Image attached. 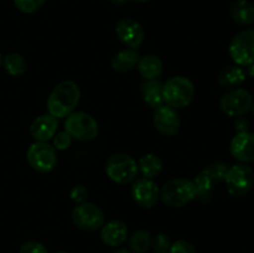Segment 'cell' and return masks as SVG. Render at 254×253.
<instances>
[{"instance_id":"1","label":"cell","mask_w":254,"mask_h":253,"mask_svg":"<svg viewBox=\"0 0 254 253\" xmlns=\"http://www.w3.org/2000/svg\"><path fill=\"white\" fill-rule=\"evenodd\" d=\"M81 91L73 81H62L54 88L47 99V109L55 118H64L69 116L78 104Z\"/></svg>"},{"instance_id":"2","label":"cell","mask_w":254,"mask_h":253,"mask_svg":"<svg viewBox=\"0 0 254 253\" xmlns=\"http://www.w3.org/2000/svg\"><path fill=\"white\" fill-rule=\"evenodd\" d=\"M227 170L228 166L226 164L213 163L203 168L197 174L196 179L193 180L196 189V197L203 205H207L212 201L215 190L222 181H225Z\"/></svg>"},{"instance_id":"3","label":"cell","mask_w":254,"mask_h":253,"mask_svg":"<svg viewBox=\"0 0 254 253\" xmlns=\"http://www.w3.org/2000/svg\"><path fill=\"white\" fill-rule=\"evenodd\" d=\"M164 101L173 108H185L190 106L195 97V87L189 78L175 76L163 84Z\"/></svg>"},{"instance_id":"4","label":"cell","mask_w":254,"mask_h":253,"mask_svg":"<svg viewBox=\"0 0 254 253\" xmlns=\"http://www.w3.org/2000/svg\"><path fill=\"white\" fill-rule=\"evenodd\" d=\"M160 196L164 202L170 207H184L196 198L195 184L189 179H171L163 186Z\"/></svg>"},{"instance_id":"5","label":"cell","mask_w":254,"mask_h":253,"mask_svg":"<svg viewBox=\"0 0 254 253\" xmlns=\"http://www.w3.org/2000/svg\"><path fill=\"white\" fill-rule=\"evenodd\" d=\"M106 173L112 181L119 185L133 183L138 175L136 161L130 155L124 153L113 154L106 164Z\"/></svg>"},{"instance_id":"6","label":"cell","mask_w":254,"mask_h":253,"mask_svg":"<svg viewBox=\"0 0 254 253\" xmlns=\"http://www.w3.org/2000/svg\"><path fill=\"white\" fill-rule=\"evenodd\" d=\"M227 191L233 197H243L252 190L254 185V171L246 164H236L228 168L225 176Z\"/></svg>"},{"instance_id":"7","label":"cell","mask_w":254,"mask_h":253,"mask_svg":"<svg viewBox=\"0 0 254 253\" xmlns=\"http://www.w3.org/2000/svg\"><path fill=\"white\" fill-rule=\"evenodd\" d=\"M64 129L71 138L79 141H91L98 135V123L84 112H72L67 116Z\"/></svg>"},{"instance_id":"8","label":"cell","mask_w":254,"mask_h":253,"mask_svg":"<svg viewBox=\"0 0 254 253\" xmlns=\"http://www.w3.org/2000/svg\"><path fill=\"white\" fill-rule=\"evenodd\" d=\"M72 221L79 230L93 232L104 225V213L94 203L82 202L72 211Z\"/></svg>"},{"instance_id":"9","label":"cell","mask_w":254,"mask_h":253,"mask_svg":"<svg viewBox=\"0 0 254 253\" xmlns=\"http://www.w3.org/2000/svg\"><path fill=\"white\" fill-rule=\"evenodd\" d=\"M26 158L30 166L39 173H50L57 165L56 149L46 141H36L31 144Z\"/></svg>"},{"instance_id":"10","label":"cell","mask_w":254,"mask_h":253,"mask_svg":"<svg viewBox=\"0 0 254 253\" xmlns=\"http://www.w3.org/2000/svg\"><path fill=\"white\" fill-rule=\"evenodd\" d=\"M230 55L238 66L254 64V29L236 35L230 44Z\"/></svg>"},{"instance_id":"11","label":"cell","mask_w":254,"mask_h":253,"mask_svg":"<svg viewBox=\"0 0 254 253\" xmlns=\"http://www.w3.org/2000/svg\"><path fill=\"white\" fill-rule=\"evenodd\" d=\"M221 109L228 117H242L252 109L253 97L243 88H233L223 94L220 101Z\"/></svg>"},{"instance_id":"12","label":"cell","mask_w":254,"mask_h":253,"mask_svg":"<svg viewBox=\"0 0 254 253\" xmlns=\"http://www.w3.org/2000/svg\"><path fill=\"white\" fill-rule=\"evenodd\" d=\"M153 123L156 130L166 136H173L178 134L181 126L180 116H179L178 111L168 104H164L156 109L154 113Z\"/></svg>"},{"instance_id":"13","label":"cell","mask_w":254,"mask_h":253,"mask_svg":"<svg viewBox=\"0 0 254 253\" xmlns=\"http://www.w3.org/2000/svg\"><path fill=\"white\" fill-rule=\"evenodd\" d=\"M116 32L119 40L133 50H138L140 47L145 36L143 26L136 20L130 17L119 20L116 26Z\"/></svg>"},{"instance_id":"14","label":"cell","mask_w":254,"mask_h":253,"mask_svg":"<svg viewBox=\"0 0 254 253\" xmlns=\"http://www.w3.org/2000/svg\"><path fill=\"white\" fill-rule=\"evenodd\" d=\"M131 196L140 207L151 208L158 202L160 191L151 179H138L131 186Z\"/></svg>"},{"instance_id":"15","label":"cell","mask_w":254,"mask_h":253,"mask_svg":"<svg viewBox=\"0 0 254 253\" xmlns=\"http://www.w3.org/2000/svg\"><path fill=\"white\" fill-rule=\"evenodd\" d=\"M231 154L241 163L254 161V134L250 131L237 133L230 145Z\"/></svg>"},{"instance_id":"16","label":"cell","mask_w":254,"mask_h":253,"mask_svg":"<svg viewBox=\"0 0 254 253\" xmlns=\"http://www.w3.org/2000/svg\"><path fill=\"white\" fill-rule=\"evenodd\" d=\"M59 128V122L51 114H42L32 122L30 134L36 141H47L54 138Z\"/></svg>"},{"instance_id":"17","label":"cell","mask_w":254,"mask_h":253,"mask_svg":"<svg viewBox=\"0 0 254 253\" xmlns=\"http://www.w3.org/2000/svg\"><path fill=\"white\" fill-rule=\"evenodd\" d=\"M128 237V228L122 221H111L102 226L101 238L104 245L117 247L124 243Z\"/></svg>"},{"instance_id":"18","label":"cell","mask_w":254,"mask_h":253,"mask_svg":"<svg viewBox=\"0 0 254 253\" xmlns=\"http://www.w3.org/2000/svg\"><path fill=\"white\" fill-rule=\"evenodd\" d=\"M231 20L241 26H248L254 22V5L248 0H236L228 9Z\"/></svg>"},{"instance_id":"19","label":"cell","mask_w":254,"mask_h":253,"mask_svg":"<svg viewBox=\"0 0 254 253\" xmlns=\"http://www.w3.org/2000/svg\"><path fill=\"white\" fill-rule=\"evenodd\" d=\"M246 77H247V73L242 67L238 64H230L221 69L217 81L220 86L233 89L236 87H240L246 81Z\"/></svg>"},{"instance_id":"20","label":"cell","mask_w":254,"mask_h":253,"mask_svg":"<svg viewBox=\"0 0 254 253\" xmlns=\"http://www.w3.org/2000/svg\"><path fill=\"white\" fill-rule=\"evenodd\" d=\"M139 59L140 56L136 50H122L113 55V57L111 59V66L114 71L124 73V72L131 71L138 64Z\"/></svg>"},{"instance_id":"21","label":"cell","mask_w":254,"mask_h":253,"mask_svg":"<svg viewBox=\"0 0 254 253\" xmlns=\"http://www.w3.org/2000/svg\"><path fill=\"white\" fill-rule=\"evenodd\" d=\"M139 73L146 79V81H153V79L159 78L163 73V62L159 57L154 55H145L140 57L138 62Z\"/></svg>"},{"instance_id":"22","label":"cell","mask_w":254,"mask_h":253,"mask_svg":"<svg viewBox=\"0 0 254 253\" xmlns=\"http://www.w3.org/2000/svg\"><path fill=\"white\" fill-rule=\"evenodd\" d=\"M143 99L150 108L158 109L159 107L164 106L163 96V84L156 79L148 81L143 84Z\"/></svg>"},{"instance_id":"23","label":"cell","mask_w":254,"mask_h":253,"mask_svg":"<svg viewBox=\"0 0 254 253\" xmlns=\"http://www.w3.org/2000/svg\"><path fill=\"white\" fill-rule=\"evenodd\" d=\"M138 168L146 179H154L163 170V161L155 154H146L140 158Z\"/></svg>"},{"instance_id":"24","label":"cell","mask_w":254,"mask_h":253,"mask_svg":"<svg viewBox=\"0 0 254 253\" xmlns=\"http://www.w3.org/2000/svg\"><path fill=\"white\" fill-rule=\"evenodd\" d=\"M2 63L7 73L12 77L22 76L27 69L26 60L19 54H10L5 56Z\"/></svg>"},{"instance_id":"25","label":"cell","mask_w":254,"mask_h":253,"mask_svg":"<svg viewBox=\"0 0 254 253\" xmlns=\"http://www.w3.org/2000/svg\"><path fill=\"white\" fill-rule=\"evenodd\" d=\"M151 236L149 231L139 230L133 233L129 240V246L134 253H146L151 248Z\"/></svg>"},{"instance_id":"26","label":"cell","mask_w":254,"mask_h":253,"mask_svg":"<svg viewBox=\"0 0 254 253\" xmlns=\"http://www.w3.org/2000/svg\"><path fill=\"white\" fill-rule=\"evenodd\" d=\"M46 0H14V4L17 9L25 14H32L37 11L45 5Z\"/></svg>"},{"instance_id":"27","label":"cell","mask_w":254,"mask_h":253,"mask_svg":"<svg viewBox=\"0 0 254 253\" xmlns=\"http://www.w3.org/2000/svg\"><path fill=\"white\" fill-rule=\"evenodd\" d=\"M170 238L166 236L165 233H159L154 237L153 242H151V247L155 251V253H168L170 250Z\"/></svg>"},{"instance_id":"28","label":"cell","mask_w":254,"mask_h":253,"mask_svg":"<svg viewBox=\"0 0 254 253\" xmlns=\"http://www.w3.org/2000/svg\"><path fill=\"white\" fill-rule=\"evenodd\" d=\"M72 138L66 130L64 131H59V133L55 134L54 136V148L57 150H66L69 145H71Z\"/></svg>"},{"instance_id":"29","label":"cell","mask_w":254,"mask_h":253,"mask_svg":"<svg viewBox=\"0 0 254 253\" xmlns=\"http://www.w3.org/2000/svg\"><path fill=\"white\" fill-rule=\"evenodd\" d=\"M20 253H47V250L37 241H26L20 247Z\"/></svg>"},{"instance_id":"30","label":"cell","mask_w":254,"mask_h":253,"mask_svg":"<svg viewBox=\"0 0 254 253\" xmlns=\"http://www.w3.org/2000/svg\"><path fill=\"white\" fill-rule=\"evenodd\" d=\"M169 253H196V250L190 242L180 240L170 246Z\"/></svg>"},{"instance_id":"31","label":"cell","mask_w":254,"mask_h":253,"mask_svg":"<svg viewBox=\"0 0 254 253\" xmlns=\"http://www.w3.org/2000/svg\"><path fill=\"white\" fill-rule=\"evenodd\" d=\"M69 196H71L72 201L76 203L86 202L87 197H88V190L83 185H77L72 189Z\"/></svg>"},{"instance_id":"32","label":"cell","mask_w":254,"mask_h":253,"mask_svg":"<svg viewBox=\"0 0 254 253\" xmlns=\"http://www.w3.org/2000/svg\"><path fill=\"white\" fill-rule=\"evenodd\" d=\"M248 128H250V122L247 121L243 117H238L236 119L235 123V129L237 130V133H245V131H248Z\"/></svg>"},{"instance_id":"33","label":"cell","mask_w":254,"mask_h":253,"mask_svg":"<svg viewBox=\"0 0 254 253\" xmlns=\"http://www.w3.org/2000/svg\"><path fill=\"white\" fill-rule=\"evenodd\" d=\"M247 72L246 73L251 74V77H254V64H251V66H247Z\"/></svg>"},{"instance_id":"34","label":"cell","mask_w":254,"mask_h":253,"mask_svg":"<svg viewBox=\"0 0 254 253\" xmlns=\"http://www.w3.org/2000/svg\"><path fill=\"white\" fill-rule=\"evenodd\" d=\"M114 253H131L130 251L126 250V248H121V250H117Z\"/></svg>"},{"instance_id":"35","label":"cell","mask_w":254,"mask_h":253,"mask_svg":"<svg viewBox=\"0 0 254 253\" xmlns=\"http://www.w3.org/2000/svg\"><path fill=\"white\" fill-rule=\"evenodd\" d=\"M113 1H116V2H119V4H123V2L128 1V0H113Z\"/></svg>"},{"instance_id":"36","label":"cell","mask_w":254,"mask_h":253,"mask_svg":"<svg viewBox=\"0 0 254 253\" xmlns=\"http://www.w3.org/2000/svg\"><path fill=\"white\" fill-rule=\"evenodd\" d=\"M133 1H136V2H145V1H148V0H133Z\"/></svg>"},{"instance_id":"37","label":"cell","mask_w":254,"mask_h":253,"mask_svg":"<svg viewBox=\"0 0 254 253\" xmlns=\"http://www.w3.org/2000/svg\"><path fill=\"white\" fill-rule=\"evenodd\" d=\"M1 63H2V57H1V54H0V67H1Z\"/></svg>"},{"instance_id":"38","label":"cell","mask_w":254,"mask_h":253,"mask_svg":"<svg viewBox=\"0 0 254 253\" xmlns=\"http://www.w3.org/2000/svg\"><path fill=\"white\" fill-rule=\"evenodd\" d=\"M56 253H68V252H64V251H60V252H56Z\"/></svg>"},{"instance_id":"39","label":"cell","mask_w":254,"mask_h":253,"mask_svg":"<svg viewBox=\"0 0 254 253\" xmlns=\"http://www.w3.org/2000/svg\"><path fill=\"white\" fill-rule=\"evenodd\" d=\"M252 111H253V114H254V103H253V106H252Z\"/></svg>"}]
</instances>
